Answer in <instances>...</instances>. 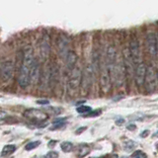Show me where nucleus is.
<instances>
[{
  "mask_svg": "<svg viewBox=\"0 0 158 158\" xmlns=\"http://www.w3.org/2000/svg\"><path fill=\"white\" fill-rule=\"evenodd\" d=\"M101 114V111L100 110H97V111H91L90 113L86 114V115H84V117H97Z\"/></svg>",
  "mask_w": 158,
  "mask_h": 158,
  "instance_id": "b1692460",
  "label": "nucleus"
},
{
  "mask_svg": "<svg viewBox=\"0 0 158 158\" xmlns=\"http://www.w3.org/2000/svg\"><path fill=\"white\" fill-rule=\"evenodd\" d=\"M60 148L63 152H69L72 150L73 148V143L70 141H63L60 144Z\"/></svg>",
  "mask_w": 158,
  "mask_h": 158,
  "instance_id": "aec40b11",
  "label": "nucleus"
},
{
  "mask_svg": "<svg viewBox=\"0 0 158 158\" xmlns=\"http://www.w3.org/2000/svg\"><path fill=\"white\" fill-rule=\"evenodd\" d=\"M15 151H16V145H14V144L5 145L1 152V157H7L9 155H11Z\"/></svg>",
  "mask_w": 158,
  "mask_h": 158,
  "instance_id": "f3484780",
  "label": "nucleus"
},
{
  "mask_svg": "<svg viewBox=\"0 0 158 158\" xmlns=\"http://www.w3.org/2000/svg\"><path fill=\"white\" fill-rule=\"evenodd\" d=\"M51 52V38L48 33H44L40 41V54L43 59H47Z\"/></svg>",
  "mask_w": 158,
  "mask_h": 158,
  "instance_id": "1a4fd4ad",
  "label": "nucleus"
},
{
  "mask_svg": "<svg viewBox=\"0 0 158 158\" xmlns=\"http://www.w3.org/2000/svg\"><path fill=\"white\" fill-rule=\"evenodd\" d=\"M15 65L11 60H6L0 65V78L4 82H8L12 78Z\"/></svg>",
  "mask_w": 158,
  "mask_h": 158,
  "instance_id": "20e7f679",
  "label": "nucleus"
},
{
  "mask_svg": "<svg viewBox=\"0 0 158 158\" xmlns=\"http://www.w3.org/2000/svg\"><path fill=\"white\" fill-rule=\"evenodd\" d=\"M93 77H94V70L92 68V65L91 64H87L82 72V77H81V87L83 91L87 92L89 90V88L91 87L93 83Z\"/></svg>",
  "mask_w": 158,
  "mask_h": 158,
  "instance_id": "7ed1b4c3",
  "label": "nucleus"
},
{
  "mask_svg": "<svg viewBox=\"0 0 158 158\" xmlns=\"http://www.w3.org/2000/svg\"><path fill=\"white\" fill-rule=\"evenodd\" d=\"M100 85L101 89L104 93H108L110 91L111 86H112V81H111V77L110 74H109L108 69L104 63V69L101 71V77H100Z\"/></svg>",
  "mask_w": 158,
  "mask_h": 158,
  "instance_id": "2eb2a0df",
  "label": "nucleus"
},
{
  "mask_svg": "<svg viewBox=\"0 0 158 158\" xmlns=\"http://www.w3.org/2000/svg\"><path fill=\"white\" fill-rule=\"evenodd\" d=\"M146 48L151 56H156L158 52V38L155 33L150 32L146 36Z\"/></svg>",
  "mask_w": 158,
  "mask_h": 158,
  "instance_id": "6e6552de",
  "label": "nucleus"
},
{
  "mask_svg": "<svg viewBox=\"0 0 158 158\" xmlns=\"http://www.w3.org/2000/svg\"><path fill=\"white\" fill-rule=\"evenodd\" d=\"M81 77H82V71H81L80 67L76 65L70 71V74H69L68 83H69V86H70L71 89L75 90V89H77L79 86H80Z\"/></svg>",
  "mask_w": 158,
  "mask_h": 158,
  "instance_id": "9d476101",
  "label": "nucleus"
},
{
  "mask_svg": "<svg viewBox=\"0 0 158 158\" xmlns=\"http://www.w3.org/2000/svg\"><path fill=\"white\" fill-rule=\"evenodd\" d=\"M24 117H26L29 120L34 121V123L46 122V120L48 118L47 114L41 110H38V109H29V110L25 111Z\"/></svg>",
  "mask_w": 158,
  "mask_h": 158,
  "instance_id": "0eeeda50",
  "label": "nucleus"
},
{
  "mask_svg": "<svg viewBox=\"0 0 158 158\" xmlns=\"http://www.w3.org/2000/svg\"><path fill=\"white\" fill-rule=\"evenodd\" d=\"M146 65L144 62H140L136 64V67L135 68V82L138 88H140L144 84L145 74H146Z\"/></svg>",
  "mask_w": 158,
  "mask_h": 158,
  "instance_id": "9b49d317",
  "label": "nucleus"
},
{
  "mask_svg": "<svg viewBox=\"0 0 158 158\" xmlns=\"http://www.w3.org/2000/svg\"><path fill=\"white\" fill-rule=\"evenodd\" d=\"M123 123H125V118H117V120H116V125L117 126H122Z\"/></svg>",
  "mask_w": 158,
  "mask_h": 158,
  "instance_id": "cd10ccee",
  "label": "nucleus"
},
{
  "mask_svg": "<svg viewBox=\"0 0 158 158\" xmlns=\"http://www.w3.org/2000/svg\"><path fill=\"white\" fill-rule=\"evenodd\" d=\"M18 84L21 88H27L31 82H30V68L21 65L19 70V76H18Z\"/></svg>",
  "mask_w": 158,
  "mask_h": 158,
  "instance_id": "4468645a",
  "label": "nucleus"
},
{
  "mask_svg": "<svg viewBox=\"0 0 158 158\" xmlns=\"http://www.w3.org/2000/svg\"><path fill=\"white\" fill-rule=\"evenodd\" d=\"M148 135H149V131H144L140 133V137H146L148 136Z\"/></svg>",
  "mask_w": 158,
  "mask_h": 158,
  "instance_id": "c85d7f7f",
  "label": "nucleus"
},
{
  "mask_svg": "<svg viewBox=\"0 0 158 158\" xmlns=\"http://www.w3.org/2000/svg\"><path fill=\"white\" fill-rule=\"evenodd\" d=\"M127 130H130V131H135L136 128V127H135V125H130L128 127H127Z\"/></svg>",
  "mask_w": 158,
  "mask_h": 158,
  "instance_id": "7c9ffc66",
  "label": "nucleus"
},
{
  "mask_svg": "<svg viewBox=\"0 0 158 158\" xmlns=\"http://www.w3.org/2000/svg\"><path fill=\"white\" fill-rule=\"evenodd\" d=\"M90 147H89L87 144H84L82 145L80 148H79V150H78V153H77V157L78 158H83V157H85L86 155H88L89 153H90Z\"/></svg>",
  "mask_w": 158,
  "mask_h": 158,
  "instance_id": "a211bd4d",
  "label": "nucleus"
},
{
  "mask_svg": "<svg viewBox=\"0 0 158 158\" xmlns=\"http://www.w3.org/2000/svg\"><path fill=\"white\" fill-rule=\"evenodd\" d=\"M6 116H7V115H6V113L3 112V111H0V122H1Z\"/></svg>",
  "mask_w": 158,
  "mask_h": 158,
  "instance_id": "c756f323",
  "label": "nucleus"
},
{
  "mask_svg": "<svg viewBox=\"0 0 158 158\" xmlns=\"http://www.w3.org/2000/svg\"><path fill=\"white\" fill-rule=\"evenodd\" d=\"M44 158H58V153L56 151H49Z\"/></svg>",
  "mask_w": 158,
  "mask_h": 158,
  "instance_id": "393cba45",
  "label": "nucleus"
},
{
  "mask_svg": "<svg viewBox=\"0 0 158 158\" xmlns=\"http://www.w3.org/2000/svg\"><path fill=\"white\" fill-rule=\"evenodd\" d=\"M154 136H157V137H158V131H157V132L155 133V135H154Z\"/></svg>",
  "mask_w": 158,
  "mask_h": 158,
  "instance_id": "72a5a7b5",
  "label": "nucleus"
},
{
  "mask_svg": "<svg viewBox=\"0 0 158 158\" xmlns=\"http://www.w3.org/2000/svg\"><path fill=\"white\" fill-rule=\"evenodd\" d=\"M67 70L70 72L72 69L77 65V54L73 51H69L66 57L64 58Z\"/></svg>",
  "mask_w": 158,
  "mask_h": 158,
  "instance_id": "dca6fc26",
  "label": "nucleus"
},
{
  "mask_svg": "<svg viewBox=\"0 0 158 158\" xmlns=\"http://www.w3.org/2000/svg\"><path fill=\"white\" fill-rule=\"evenodd\" d=\"M76 111L79 114H83V115H86V114L90 113L92 111V109H91V107H88V106H80V107H78L76 109Z\"/></svg>",
  "mask_w": 158,
  "mask_h": 158,
  "instance_id": "4be33fe9",
  "label": "nucleus"
},
{
  "mask_svg": "<svg viewBox=\"0 0 158 158\" xmlns=\"http://www.w3.org/2000/svg\"><path fill=\"white\" fill-rule=\"evenodd\" d=\"M156 72L154 70V67L149 65L146 67V74L144 79V87L147 93H153L156 90Z\"/></svg>",
  "mask_w": 158,
  "mask_h": 158,
  "instance_id": "f03ea898",
  "label": "nucleus"
},
{
  "mask_svg": "<svg viewBox=\"0 0 158 158\" xmlns=\"http://www.w3.org/2000/svg\"><path fill=\"white\" fill-rule=\"evenodd\" d=\"M56 47H57L59 56H60L64 60V58L66 57L67 53L69 52V40H68V38L66 36H64V35H60V36L57 38Z\"/></svg>",
  "mask_w": 158,
  "mask_h": 158,
  "instance_id": "f8f14e48",
  "label": "nucleus"
},
{
  "mask_svg": "<svg viewBox=\"0 0 158 158\" xmlns=\"http://www.w3.org/2000/svg\"><path fill=\"white\" fill-rule=\"evenodd\" d=\"M123 67H125V71H126V76L127 77H131L133 74H135V63L132 61V58L128 52V48L123 49Z\"/></svg>",
  "mask_w": 158,
  "mask_h": 158,
  "instance_id": "423d86ee",
  "label": "nucleus"
},
{
  "mask_svg": "<svg viewBox=\"0 0 158 158\" xmlns=\"http://www.w3.org/2000/svg\"><path fill=\"white\" fill-rule=\"evenodd\" d=\"M156 148H157V150H158V143H157V144H156Z\"/></svg>",
  "mask_w": 158,
  "mask_h": 158,
  "instance_id": "c9c22d12",
  "label": "nucleus"
},
{
  "mask_svg": "<svg viewBox=\"0 0 158 158\" xmlns=\"http://www.w3.org/2000/svg\"><path fill=\"white\" fill-rule=\"evenodd\" d=\"M87 130V127H79L78 130H76V131H75V133L76 135H80V133H82L84 131H86Z\"/></svg>",
  "mask_w": 158,
  "mask_h": 158,
  "instance_id": "bb28decb",
  "label": "nucleus"
},
{
  "mask_svg": "<svg viewBox=\"0 0 158 158\" xmlns=\"http://www.w3.org/2000/svg\"><path fill=\"white\" fill-rule=\"evenodd\" d=\"M136 143L133 140H127L123 142V149H125L127 152H131L135 148Z\"/></svg>",
  "mask_w": 158,
  "mask_h": 158,
  "instance_id": "6ab92c4d",
  "label": "nucleus"
},
{
  "mask_svg": "<svg viewBox=\"0 0 158 158\" xmlns=\"http://www.w3.org/2000/svg\"><path fill=\"white\" fill-rule=\"evenodd\" d=\"M156 79H157V82H158V69H157V73H156Z\"/></svg>",
  "mask_w": 158,
  "mask_h": 158,
  "instance_id": "473e14b6",
  "label": "nucleus"
},
{
  "mask_svg": "<svg viewBox=\"0 0 158 158\" xmlns=\"http://www.w3.org/2000/svg\"><path fill=\"white\" fill-rule=\"evenodd\" d=\"M112 83L116 87H122L126 80V71L123 61H116L115 65L109 71Z\"/></svg>",
  "mask_w": 158,
  "mask_h": 158,
  "instance_id": "f257e3e1",
  "label": "nucleus"
},
{
  "mask_svg": "<svg viewBox=\"0 0 158 158\" xmlns=\"http://www.w3.org/2000/svg\"><path fill=\"white\" fill-rule=\"evenodd\" d=\"M122 158H128V157H127V156H123Z\"/></svg>",
  "mask_w": 158,
  "mask_h": 158,
  "instance_id": "f704fd0d",
  "label": "nucleus"
},
{
  "mask_svg": "<svg viewBox=\"0 0 158 158\" xmlns=\"http://www.w3.org/2000/svg\"><path fill=\"white\" fill-rule=\"evenodd\" d=\"M56 140H51V141H49V143H48V146L52 147V146L56 145Z\"/></svg>",
  "mask_w": 158,
  "mask_h": 158,
  "instance_id": "2f4dec72",
  "label": "nucleus"
},
{
  "mask_svg": "<svg viewBox=\"0 0 158 158\" xmlns=\"http://www.w3.org/2000/svg\"><path fill=\"white\" fill-rule=\"evenodd\" d=\"M37 104H39V105H48L49 101L48 100H37Z\"/></svg>",
  "mask_w": 158,
  "mask_h": 158,
  "instance_id": "a878e982",
  "label": "nucleus"
},
{
  "mask_svg": "<svg viewBox=\"0 0 158 158\" xmlns=\"http://www.w3.org/2000/svg\"><path fill=\"white\" fill-rule=\"evenodd\" d=\"M132 156L135 157V158H147L146 154L143 151L141 150H136L135 153L132 154Z\"/></svg>",
  "mask_w": 158,
  "mask_h": 158,
  "instance_id": "5701e85b",
  "label": "nucleus"
},
{
  "mask_svg": "<svg viewBox=\"0 0 158 158\" xmlns=\"http://www.w3.org/2000/svg\"><path fill=\"white\" fill-rule=\"evenodd\" d=\"M42 67L40 65V62L37 58L34 59L31 67H30V82L32 84H38L41 77Z\"/></svg>",
  "mask_w": 158,
  "mask_h": 158,
  "instance_id": "ddd939ff",
  "label": "nucleus"
},
{
  "mask_svg": "<svg viewBox=\"0 0 158 158\" xmlns=\"http://www.w3.org/2000/svg\"><path fill=\"white\" fill-rule=\"evenodd\" d=\"M128 52H130V54L132 58L133 63L138 64L140 63V59H141V56H140V48H139V43H138L137 39L132 37L130 41V47H128Z\"/></svg>",
  "mask_w": 158,
  "mask_h": 158,
  "instance_id": "39448f33",
  "label": "nucleus"
},
{
  "mask_svg": "<svg viewBox=\"0 0 158 158\" xmlns=\"http://www.w3.org/2000/svg\"><path fill=\"white\" fill-rule=\"evenodd\" d=\"M40 144H41V141H31L26 144V146H25V149H26L27 151H30V150H33L35 149V148H37Z\"/></svg>",
  "mask_w": 158,
  "mask_h": 158,
  "instance_id": "412c9836",
  "label": "nucleus"
}]
</instances>
